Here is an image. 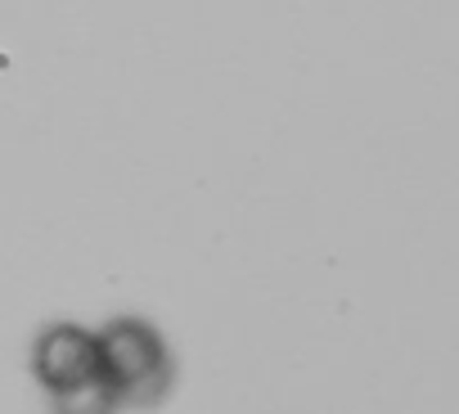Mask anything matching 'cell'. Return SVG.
<instances>
[{
    "instance_id": "3",
    "label": "cell",
    "mask_w": 459,
    "mask_h": 414,
    "mask_svg": "<svg viewBox=\"0 0 459 414\" xmlns=\"http://www.w3.org/2000/svg\"><path fill=\"white\" fill-rule=\"evenodd\" d=\"M113 401H117V387L108 378H95L86 387H73L59 396V414H113Z\"/></svg>"
},
{
    "instance_id": "1",
    "label": "cell",
    "mask_w": 459,
    "mask_h": 414,
    "mask_svg": "<svg viewBox=\"0 0 459 414\" xmlns=\"http://www.w3.org/2000/svg\"><path fill=\"white\" fill-rule=\"evenodd\" d=\"M37 378L64 396L73 387H86L95 378H104V347H100V333H86L77 324H55L37 338Z\"/></svg>"
},
{
    "instance_id": "2",
    "label": "cell",
    "mask_w": 459,
    "mask_h": 414,
    "mask_svg": "<svg viewBox=\"0 0 459 414\" xmlns=\"http://www.w3.org/2000/svg\"><path fill=\"white\" fill-rule=\"evenodd\" d=\"M100 347H104V378L117 392L149 387L162 374V360H167L162 338L144 320H113L100 333Z\"/></svg>"
}]
</instances>
